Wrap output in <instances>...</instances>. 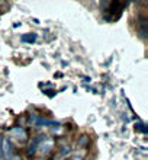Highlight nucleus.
Instances as JSON below:
<instances>
[{
	"instance_id": "f257e3e1",
	"label": "nucleus",
	"mask_w": 148,
	"mask_h": 160,
	"mask_svg": "<svg viewBox=\"0 0 148 160\" xmlns=\"http://www.w3.org/2000/svg\"><path fill=\"white\" fill-rule=\"evenodd\" d=\"M3 150H4V154H6V156H10V146H9V141L7 140H4L3 141Z\"/></svg>"
},
{
	"instance_id": "f03ea898",
	"label": "nucleus",
	"mask_w": 148,
	"mask_h": 160,
	"mask_svg": "<svg viewBox=\"0 0 148 160\" xmlns=\"http://www.w3.org/2000/svg\"><path fill=\"white\" fill-rule=\"evenodd\" d=\"M35 39H36V35L32 34V37H22V41H25V42H34Z\"/></svg>"
}]
</instances>
